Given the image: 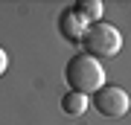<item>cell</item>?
I'll use <instances>...</instances> for the list:
<instances>
[{
  "label": "cell",
  "instance_id": "cell-1",
  "mask_svg": "<svg viewBox=\"0 0 131 125\" xmlns=\"http://www.w3.org/2000/svg\"><path fill=\"white\" fill-rule=\"evenodd\" d=\"M64 79H67V84H70L73 93L93 96V93L105 84V70H102V64H99L96 58H90V55H84V52H79V55H73L70 61H67Z\"/></svg>",
  "mask_w": 131,
  "mask_h": 125
},
{
  "label": "cell",
  "instance_id": "cell-2",
  "mask_svg": "<svg viewBox=\"0 0 131 125\" xmlns=\"http://www.w3.org/2000/svg\"><path fill=\"white\" fill-rule=\"evenodd\" d=\"M82 44H84V55L90 58H114L117 52L122 50V35L117 26L99 20V23H90L82 35Z\"/></svg>",
  "mask_w": 131,
  "mask_h": 125
},
{
  "label": "cell",
  "instance_id": "cell-3",
  "mask_svg": "<svg viewBox=\"0 0 131 125\" xmlns=\"http://www.w3.org/2000/svg\"><path fill=\"white\" fill-rule=\"evenodd\" d=\"M90 105H93L102 116L117 119V116H125V113H128L131 99H128V93L122 90L119 84H102V87L90 96Z\"/></svg>",
  "mask_w": 131,
  "mask_h": 125
},
{
  "label": "cell",
  "instance_id": "cell-4",
  "mask_svg": "<svg viewBox=\"0 0 131 125\" xmlns=\"http://www.w3.org/2000/svg\"><path fill=\"white\" fill-rule=\"evenodd\" d=\"M84 29H88V23L73 12V6L58 15V32H61V38H67V41H82Z\"/></svg>",
  "mask_w": 131,
  "mask_h": 125
},
{
  "label": "cell",
  "instance_id": "cell-5",
  "mask_svg": "<svg viewBox=\"0 0 131 125\" xmlns=\"http://www.w3.org/2000/svg\"><path fill=\"white\" fill-rule=\"evenodd\" d=\"M88 108H90V96H82V93L67 90L64 99H61V111H64L67 116H82Z\"/></svg>",
  "mask_w": 131,
  "mask_h": 125
},
{
  "label": "cell",
  "instance_id": "cell-6",
  "mask_svg": "<svg viewBox=\"0 0 131 125\" xmlns=\"http://www.w3.org/2000/svg\"><path fill=\"white\" fill-rule=\"evenodd\" d=\"M73 12L90 26V23H99V18H102V12H105V6L99 3V0H82V3L73 6Z\"/></svg>",
  "mask_w": 131,
  "mask_h": 125
},
{
  "label": "cell",
  "instance_id": "cell-7",
  "mask_svg": "<svg viewBox=\"0 0 131 125\" xmlns=\"http://www.w3.org/2000/svg\"><path fill=\"white\" fill-rule=\"evenodd\" d=\"M6 67H9V55H6V50L0 47V76L6 73Z\"/></svg>",
  "mask_w": 131,
  "mask_h": 125
}]
</instances>
